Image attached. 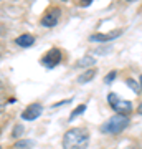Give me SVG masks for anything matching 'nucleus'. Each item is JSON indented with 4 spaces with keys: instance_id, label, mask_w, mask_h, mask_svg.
<instances>
[{
    "instance_id": "obj_1",
    "label": "nucleus",
    "mask_w": 142,
    "mask_h": 149,
    "mask_svg": "<svg viewBox=\"0 0 142 149\" xmlns=\"http://www.w3.org/2000/svg\"><path fill=\"white\" fill-rule=\"evenodd\" d=\"M89 143V134L83 128L68 129L63 136V148L64 149H84Z\"/></svg>"
},
{
    "instance_id": "obj_2",
    "label": "nucleus",
    "mask_w": 142,
    "mask_h": 149,
    "mask_svg": "<svg viewBox=\"0 0 142 149\" xmlns=\"http://www.w3.org/2000/svg\"><path fill=\"white\" fill-rule=\"evenodd\" d=\"M129 124V119L127 116H122V114H114L112 118H109L107 121L101 126V131L104 134H119L121 131L127 128Z\"/></svg>"
},
{
    "instance_id": "obj_3",
    "label": "nucleus",
    "mask_w": 142,
    "mask_h": 149,
    "mask_svg": "<svg viewBox=\"0 0 142 149\" xmlns=\"http://www.w3.org/2000/svg\"><path fill=\"white\" fill-rule=\"evenodd\" d=\"M107 103L111 104V108H114L117 111V114H122L126 116L132 111V103L127 101V100H121L116 93H109L107 95Z\"/></svg>"
},
{
    "instance_id": "obj_4",
    "label": "nucleus",
    "mask_w": 142,
    "mask_h": 149,
    "mask_svg": "<svg viewBox=\"0 0 142 149\" xmlns=\"http://www.w3.org/2000/svg\"><path fill=\"white\" fill-rule=\"evenodd\" d=\"M60 61H61V52H60L58 48L50 50V52L42 58V65L43 66H46V68H55Z\"/></svg>"
},
{
    "instance_id": "obj_5",
    "label": "nucleus",
    "mask_w": 142,
    "mask_h": 149,
    "mask_svg": "<svg viewBox=\"0 0 142 149\" xmlns=\"http://www.w3.org/2000/svg\"><path fill=\"white\" fill-rule=\"evenodd\" d=\"M43 111V106L42 104H38V103H33L30 106L26 108L25 111L21 113V118L25 119V121H33V119H37Z\"/></svg>"
},
{
    "instance_id": "obj_6",
    "label": "nucleus",
    "mask_w": 142,
    "mask_h": 149,
    "mask_svg": "<svg viewBox=\"0 0 142 149\" xmlns=\"http://www.w3.org/2000/svg\"><path fill=\"white\" fill-rule=\"evenodd\" d=\"M60 8H53V10H50L46 13V15L42 18V23L45 25V27H55L56 23H58V18H60Z\"/></svg>"
},
{
    "instance_id": "obj_7",
    "label": "nucleus",
    "mask_w": 142,
    "mask_h": 149,
    "mask_svg": "<svg viewBox=\"0 0 142 149\" xmlns=\"http://www.w3.org/2000/svg\"><path fill=\"white\" fill-rule=\"evenodd\" d=\"M121 30H114L111 33H98V35H93L91 37V42H109V40H114L121 35Z\"/></svg>"
},
{
    "instance_id": "obj_8",
    "label": "nucleus",
    "mask_w": 142,
    "mask_h": 149,
    "mask_svg": "<svg viewBox=\"0 0 142 149\" xmlns=\"http://www.w3.org/2000/svg\"><path fill=\"white\" fill-rule=\"evenodd\" d=\"M15 43L18 45V47H32L33 43H35V37H33V35L25 33V35H20V37L17 38Z\"/></svg>"
},
{
    "instance_id": "obj_9",
    "label": "nucleus",
    "mask_w": 142,
    "mask_h": 149,
    "mask_svg": "<svg viewBox=\"0 0 142 149\" xmlns=\"http://www.w3.org/2000/svg\"><path fill=\"white\" fill-rule=\"evenodd\" d=\"M94 76H96V70L94 68H89L88 71H84V73L79 74L78 81H79V83H88V81H91Z\"/></svg>"
},
{
    "instance_id": "obj_10",
    "label": "nucleus",
    "mask_w": 142,
    "mask_h": 149,
    "mask_svg": "<svg viewBox=\"0 0 142 149\" xmlns=\"http://www.w3.org/2000/svg\"><path fill=\"white\" fill-rule=\"evenodd\" d=\"M88 65H94V58L93 56H84L83 60H79L76 66H88Z\"/></svg>"
},
{
    "instance_id": "obj_11",
    "label": "nucleus",
    "mask_w": 142,
    "mask_h": 149,
    "mask_svg": "<svg viewBox=\"0 0 142 149\" xmlns=\"http://www.w3.org/2000/svg\"><path fill=\"white\" fill-rule=\"evenodd\" d=\"M33 141H30V139H25V141H18V143H15V148L18 149H23V148H32L33 146Z\"/></svg>"
},
{
    "instance_id": "obj_12",
    "label": "nucleus",
    "mask_w": 142,
    "mask_h": 149,
    "mask_svg": "<svg viewBox=\"0 0 142 149\" xmlns=\"http://www.w3.org/2000/svg\"><path fill=\"white\" fill-rule=\"evenodd\" d=\"M84 109H86V104H81V106H78V109H74V111L71 113V116H69V119H73V118H76L78 114L84 113Z\"/></svg>"
},
{
    "instance_id": "obj_13",
    "label": "nucleus",
    "mask_w": 142,
    "mask_h": 149,
    "mask_svg": "<svg viewBox=\"0 0 142 149\" xmlns=\"http://www.w3.org/2000/svg\"><path fill=\"white\" fill-rule=\"evenodd\" d=\"M114 78H116V71H111V73L104 78V81H106V83H111V81L114 80Z\"/></svg>"
},
{
    "instance_id": "obj_14",
    "label": "nucleus",
    "mask_w": 142,
    "mask_h": 149,
    "mask_svg": "<svg viewBox=\"0 0 142 149\" xmlns=\"http://www.w3.org/2000/svg\"><path fill=\"white\" fill-rule=\"evenodd\" d=\"M127 83H129V86H131V88H132L134 91H139V86H137V85H136V83H134L132 80H127Z\"/></svg>"
},
{
    "instance_id": "obj_15",
    "label": "nucleus",
    "mask_w": 142,
    "mask_h": 149,
    "mask_svg": "<svg viewBox=\"0 0 142 149\" xmlns=\"http://www.w3.org/2000/svg\"><path fill=\"white\" fill-rule=\"evenodd\" d=\"M21 131H23V128H21V126H17V128L13 129V136H20Z\"/></svg>"
},
{
    "instance_id": "obj_16",
    "label": "nucleus",
    "mask_w": 142,
    "mask_h": 149,
    "mask_svg": "<svg viewBox=\"0 0 142 149\" xmlns=\"http://www.w3.org/2000/svg\"><path fill=\"white\" fill-rule=\"evenodd\" d=\"M3 108H5V103H3V100L0 98V113L3 111Z\"/></svg>"
},
{
    "instance_id": "obj_17",
    "label": "nucleus",
    "mask_w": 142,
    "mask_h": 149,
    "mask_svg": "<svg viewBox=\"0 0 142 149\" xmlns=\"http://www.w3.org/2000/svg\"><path fill=\"white\" fill-rule=\"evenodd\" d=\"M137 111H139V114H142V103H141V106H139V109H137Z\"/></svg>"
},
{
    "instance_id": "obj_18",
    "label": "nucleus",
    "mask_w": 142,
    "mask_h": 149,
    "mask_svg": "<svg viewBox=\"0 0 142 149\" xmlns=\"http://www.w3.org/2000/svg\"><path fill=\"white\" fill-rule=\"evenodd\" d=\"M141 86H142V76H141Z\"/></svg>"
},
{
    "instance_id": "obj_19",
    "label": "nucleus",
    "mask_w": 142,
    "mask_h": 149,
    "mask_svg": "<svg viewBox=\"0 0 142 149\" xmlns=\"http://www.w3.org/2000/svg\"><path fill=\"white\" fill-rule=\"evenodd\" d=\"M0 149H2V148H0Z\"/></svg>"
}]
</instances>
